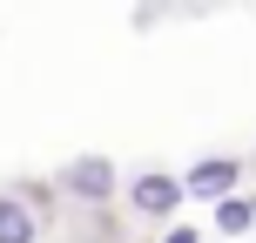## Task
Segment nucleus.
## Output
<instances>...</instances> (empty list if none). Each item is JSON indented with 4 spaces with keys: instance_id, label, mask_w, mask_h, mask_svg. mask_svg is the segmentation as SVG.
Wrapping results in <instances>:
<instances>
[{
    "instance_id": "obj_6",
    "label": "nucleus",
    "mask_w": 256,
    "mask_h": 243,
    "mask_svg": "<svg viewBox=\"0 0 256 243\" xmlns=\"http://www.w3.org/2000/svg\"><path fill=\"white\" fill-rule=\"evenodd\" d=\"M162 243H196V230H168V236H162Z\"/></svg>"
},
{
    "instance_id": "obj_1",
    "label": "nucleus",
    "mask_w": 256,
    "mask_h": 243,
    "mask_svg": "<svg viewBox=\"0 0 256 243\" xmlns=\"http://www.w3.org/2000/svg\"><path fill=\"white\" fill-rule=\"evenodd\" d=\"M236 176H243V169H236L230 155H209V162H196L189 176H182V189H189V196H209V203H230Z\"/></svg>"
},
{
    "instance_id": "obj_3",
    "label": "nucleus",
    "mask_w": 256,
    "mask_h": 243,
    "mask_svg": "<svg viewBox=\"0 0 256 243\" xmlns=\"http://www.w3.org/2000/svg\"><path fill=\"white\" fill-rule=\"evenodd\" d=\"M182 182L176 176H135V209L142 216H176V203H182Z\"/></svg>"
},
{
    "instance_id": "obj_5",
    "label": "nucleus",
    "mask_w": 256,
    "mask_h": 243,
    "mask_svg": "<svg viewBox=\"0 0 256 243\" xmlns=\"http://www.w3.org/2000/svg\"><path fill=\"white\" fill-rule=\"evenodd\" d=\"M250 223H256V203H250V196H230V203H216V230H222V236H243Z\"/></svg>"
},
{
    "instance_id": "obj_2",
    "label": "nucleus",
    "mask_w": 256,
    "mask_h": 243,
    "mask_svg": "<svg viewBox=\"0 0 256 243\" xmlns=\"http://www.w3.org/2000/svg\"><path fill=\"white\" fill-rule=\"evenodd\" d=\"M68 196H88V203H102L108 189H115V169L102 162V155H81V162H68Z\"/></svg>"
},
{
    "instance_id": "obj_4",
    "label": "nucleus",
    "mask_w": 256,
    "mask_h": 243,
    "mask_svg": "<svg viewBox=\"0 0 256 243\" xmlns=\"http://www.w3.org/2000/svg\"><path fill=\"white\" fill-rule=\"evenodd\" d=\"M34 209L20 203V196H0V243H34Z\"/></svg>"
}]
</instances>
